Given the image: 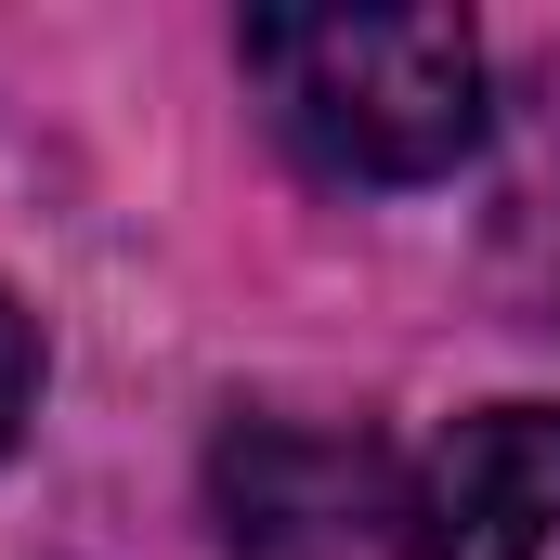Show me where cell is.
<instances>
[{
	"label": "cell",
	"instance_id": "5b68a950",
	"mask_svg": "<svg viewBox=\"0 0 560 560\" xmlns=\"http://www.w3.org/2000/svg\"><path fill=\"white\" fill-rule=\"evenodd\" d=\"M26 405H39V326L0 300V456H13V430H26Z\"/></svg>",
	"mask_w": 560,
	"mask_h": 560
},
{
	"label": "cell",
	"instance_id": "277c9868",
	"mask_svg": "<svg viewBox=\"0 0 560 560\" xmlns=\"http://www.w3.org/2000/svg\"><path fill=\"white\" fill-rule=\"evenodd\" d=\"M522 248L548 261V313H560V66L535 92V170H522Z\"/></svg>",
	"mask_w": 560,
	"mask_h": 560
},
{
	"label": "cell",
	"instance_id": "6da1fadb",
	"mask_svg": "<svg viewBox=\"0 0 560 560\" xmlns=\"http://www.w3.org/2000/svg\"><path fill=\"white\" fill-rule=\"evenodd\" d=\"M235 52H248L275 131L326 183H430L482 143V39L456 13L300 0V13H248Z\"/></svg>",
	"mask_w": 560,
	"mask_h": 560
},
{
	"label": "cell",
	"instance_id": "3957f363",
	"mask_svg": "<svg viewBox=\"0 0 560 560\" xmlns=\"http://www.w3.org/2000/svg\"><path fill=\"white\" fill-rule=\"evenodd\" d=\"M560 405H482L405 469V560H548Z\"/></svg>",
	"mask_w": 560,
	"mask_h": 560
},
{
	"label": "cell",
	"instance_id": "7a4b0ae2",
	"mask_svg": "<svg viewBox=\"0 0 560 560\" xmlns=\"http://www.w3.org/2000/svg\"><path fill=\"white\" fill-rule=\"evenodd\" d=\"M209 509H222V560H378V535L405 548V495L378 482V456L300 418L222 430Z\"/></svg>",
	"mask_w": 560,
	"mask_h": 560
}]
</instances>
